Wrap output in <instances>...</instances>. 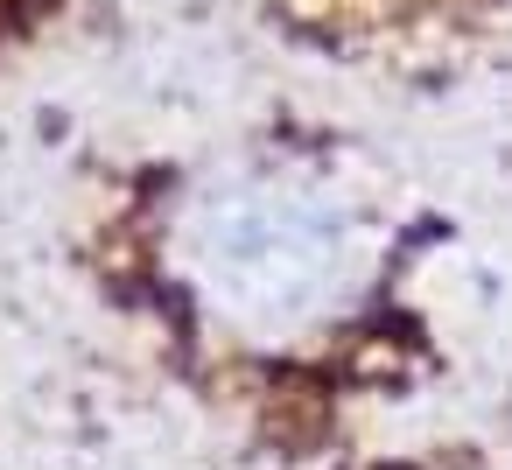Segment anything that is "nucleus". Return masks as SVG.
Here are the masks:
<instances>
[{
    "label": "nucleus",
    "instance_id": "obj_1",
    "mask_svg": "<svg viewBox=\"0 0 512 470\" xmlns=\"http://www.w3.org/2000/svg\"><path fill=\"white\" fill-rule=\"evenodd\" d=\"M183 260L197 295L246 337H295L337 316L365 281V253L344 218L281 183L211 190L183 232Z\"/></svg>",
    "mask_w": 512,
    "mask_h": 470
},
{
    "label": "nucleus",
    "instance_id": "obj_2",
    "mask_svg": "<svg viewBox=\"0 0 512 470\" xmlns=\"http://www.w3.org/2000/svg\"><path fill=\"white\" fill-rule=\"evenodd\" d=\"M337 15H365V22H421V15H470L477 0H323Z\"/></svg>",
    "mask_w": 512,
    "mask_h": 470
},
{
    "label": "nucleus",
    "instance_id": "obj_3",
    "mask_svg": "<svg viewBox=\"0 0 512 470\" xmlns=\"http://www.w3.org/2000/svg\"><path fill=\"white\" fill-rule=\"evenodd\" d=\"M50 8V0H0V36H15V29H29L36 15Z\"/></svg>",
    "mask_w": 512,
    "mask_h": 470
}]
</instances>
